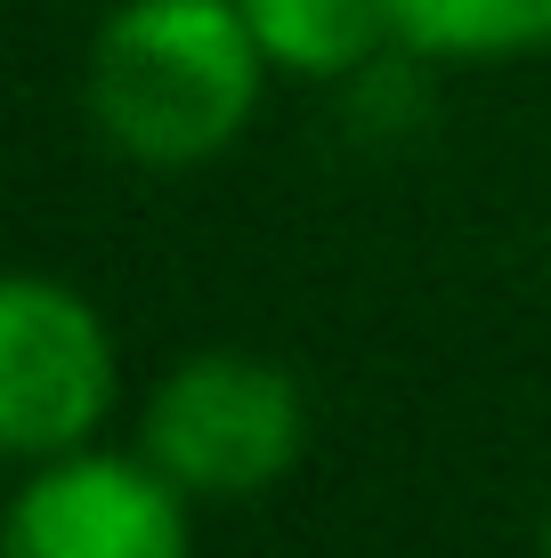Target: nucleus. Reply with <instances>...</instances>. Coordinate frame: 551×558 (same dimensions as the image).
Instances as JSON below:
<instances>
[{"mask_svg":"<svg viewBox=\"0 0 551 558\" xmlns=\"http://www.w3.org/2000/svg\"><path fill=\"white\" fill-rule=\"evenodd\" d=\"M260 57L236 0H122L89 49V122L130 162H212L260 106Z\"/></svg>","mask_w":551,"mask_h":558,"instance_id":"1","label":"nucleus"},{"mask_svg":"<svg viewBox=\"0 0 551 558\" xmlns=\"http://www.w3.org/2000/svg\"><path fill=\"white\" fill-rule=\"evenodd\" d=\"M309 405L260 356H195L146 397V461L179 494H260L300 461Z\"/></svg>","mask_w":551,"mask_h":558,"instance_id":"2","label":"nucleus"},{"mask_svg":"<svg viewBox=\"0 0 551 558\" xmlns=\"http://www.w3.org/2000/svg\"><path fill=\"white\" fill-rule=\"evenodd\" d=\"M113 397V349L65 283L16 276L0 292V437L41 461L73 453Z\"/></svg>","mask_w":551,"mask_h":558,"instance_id":"3","label":"nucleus"},{"mask_svg":"<svg viewBox=\"0 0 551 558\" xmlns=\"http://www.w3.org/2000/svg\"><path fill=\"white\" fill-rule=\"evenodd\" d=\"M9 558H195V543L155 461L65 453L16 494Z\"/></svg>","mask_w":551,"mask_h":558,"instance_id":"4","label":"nucleus"},{"mask_svg":"<svg viewBox=\"0 0 551 558\" xmlns=\"http://www.w3.org/2000/svg\"><path fill=\"white\" fill-rule=\"evenodd\" d=\"M243 25L260 33V49L292 73H349L382 49L390 0H236Z\"/></svg>","mask_w":551,"mask_h":558,"instance_id":"5","label":"nucleus"},{"mask_svg":"<svg viewBox=\"0 0 551 558\" xmlns=\"http://www.w3.org/2000/svg\"><path fill=\"white\" fill-rule=\"evenodd\" d=\"M390 25L422 57H519L551 41V0H390Z\"/></svg>","mask_w":551,"mask_h":558,"instance_id":"6","label":"nucleus"},{"mask_svg":"<svg viewBox=\"0 0 551 558\" xmlns=\"http://www.w3.org/2000/svg\"><path fill=\"white\" fill-rule=\"evenodd\" d=\"M543 558H551V518H543Z\"/></svg>","mask_w":551,"mask_h":558,"instance_id":"7","label":"nucleus"}]
</instances>
